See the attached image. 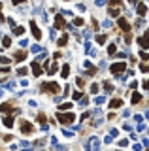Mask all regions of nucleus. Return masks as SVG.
Wrapping results in <instances>:
<instances>
[{
	"label": "nucleus",
	"instance_id": "nucleus-1",
	"mask_svg": "<svg viewBox=\"0 0 149 151\" xmlns=\"http://www.w3.org/2000/svg\"><path fill=\"white\" fill-rule=\"evenodd\" d=\"M57 119H59L62 125H70L76 117H74V113H59V115H57Z\"/></svg>",
	"mask_w": 149,
	"mask_h": 151
},
{
	"label": "nucleus",
	"instance_id": "nucleus-2",
	"mask_svg": "<svg viewBox=\"0 0 149 151\" xmlns=\"http://www.w3.org/2000/svg\"><path fill=\"white\" fill-rule=\"evenodd\" d=\"M59 83H42V91H49V93H59Z\"/></svg>",
	"mask_w": 149,
	"mask_h": 151
},
{
	"label": "nucleus",
	"instance_id": "nucleus-3",
	"mask_svg": "<svg viewBox=\"0 0 149 151\" xmlns=\"http://www.w3.org/2000/svg\"><path fill=\"white\" fill-rule=\"evenodd\" d=\"M30 28H32V34H34V38H36V40H40V38H42V32H40V28L36 27V23L30 21Z\"/></svg>",
	"mask_w": 149,
	"mask_h": 151
},
{
	"label": "nucleus",
	"instance_id": "nucleus-4",
	"mask_svg": "<svg viewBox=\"0 0 149 151\" xmlns=\"http://www.w3.org/2000/svg\"><path fill=\"white\" fill-rule=\"evenodd\" d=\"M21 132H23V134L32 132V125H30V123H27V121H23V123H21Z\"/></svg>",
	"mask_w": 149,
	"mask_h": 151
},
{
	"label": "nucleus",
	"instance_id": "nucleus-5",
	"mask_svg": "<svg viewBox=\"0 0 149 151\" xmlns=\"http://www.w3.org/2000/svg\"><path fill=\"white\" fill-rule=\"evenodd\" d=\"M123 70H125V62H117V64L111 66V72L113 74H119V72H123Z\"/></svg>",
	"mask_w": 149,
	"mask_h": 151
},
{
	"label": "nucleus",
	"instance_id": "nucleus-6",
	"mask_svg": "<svg viewBox=\"0 0 149 151\" xmlns=\"http://www.w3.org/2000/svg\"><path fill=\"white\" fill-rule=\"evenodd\" d=\"M62 27H64V17L57 15V17H55V28H62Z\"/></svg>",
	"mask_w": 149,
	"mask_h": 151
},
{
	"label": "nucleus",
	"instance_id": "nucleus-7",
	"mask_svg": "<svg viewBox=\"0 0 149 151\" xmlns=\"http://www.w3.org/2000/svg\"><path fill=\"white\" fill-rule=\"evenodd\" d=\"M32 72H34V76H42V68L38 64V61H32Z\"/></svg>",
	"mask_w": 149,
	"mask_h": 151
},
{
	"label": "nucleus",
	"instance_id": "nucleus-8",
	"mask_svg": "<svg viewBox=\"0 0 149 151\" xmlns=\"http://www.w3.org/2000/svg\"><path fill=\"white\" fill-rule=\"evenodd\" d=\"M87 146H89V147H92V149H98V146H100V144H98V140L92 136V138L89 140V144H87Z\"/></svg>",
	"mask_w": 149,
	"mask_h": 151
},
{
	"label": "nucleus",
	"instance_id": "nucleus-9",
	"mask_svg": "<svg viewBox=\"0 0 149 151\" xmlns=\"http://www.w3.org/2000/svg\"><path fill=\"white\" fill-rule=\"evenodd\" d=\"M138 42H140V45H142V47H145V49H147V47H149V36H144V38H140Z\"/></svg>",
	"mask_w": 149,
	"mask_h": 151
},
{
	"label": "nucleus",
	"instance_id": "nucleus-10",
	"mask_svg": "<svg viewBox=\"0 0 149 151\" xmlns=\"http://www.w3.org/2000/svg\"><path fill=\"white\" fill-rule=\"evenodd\" d=\"M25 57H27V53H25V51H15V61H17V62H21Z\"/></svg>",
	"mask_w": 149,
	"mask_h": 151
},
{
	"label": "nucleus",
	"instance_id": "nucleus-11",
	"mask_svg": "<svg viewBox=\"0 0 149 151\" xmlns=\"http://www.w3.org/2000/svg\"><path fill=\"white\" fill-rule=\"evenodd\" d=\"M4 126H8V129H10V126H13V117H4Z\"/></svg>",
	"mask_w": 149,
	"mask_h": 151
},
{
	"label": "nucleus",
	"instance_id": "nucleus-12",
	"mask_svg": "<svg viewBox=\"0 0 149 151\" xmlns=\"http://www.w3.org/2000/svg\"><path fill=\"white\" fill-rule=\"evenodd\" d=\"M119 27H121L123 30H130V27H128V23L125 21V19H119Z\"/></svg>",
	"mask_w": 149,
	"mask_h": 151
},
{
	"label": "nucleus",
	"instance_id": "nucleus-13",
	"mask_svg": "<svg viewBox=\"0 0 149 151\" xmlns=\"http://www.w3.org/2000/svg\"><path fill=\"white\" fill-rule=\"evenodd\" d=\"M23 32H25V28H23V27H13V34L15 36H21Z\"/></svg>",
	"mask_w": 149,
	"mask_h": 151
},
{
	"label": "nucleus",
	"instance_id": "nucleus-14",
	"mask_svg": "<svg viewBox=\"0 0 149 151\" xmlns=\"http://www.w3.org/2000/svg\"><path fill=\"white\" fill-rule=\"evenodd\" d=\"M68 72H70V66H68V64H64V66H62V70H60L62 77H68Z\"/></svg>",
	"mask_w": 149,
	"mask_h": 151
},
{
	"label": "nucleus",
	"instance_id": "nucleus-15",
	"mask_svg": "<svg viewBox=\"0 0 149 151\" xmlns=\"http://www.w3.org/2000/svg\"><path fill=\"white\" fill-rule=\"evenodd\" d=\"M66 42H68V36H66V34H62V36L59 38V45H64Z\"/></svg>",
	"mask_w": 149,
	"mask_h": 151
},
{
	"label": "nucleus",
	"instance_id": "nucleus-16",
	"mask_svg": "<svg viewBox=\"0 0 149 151\" xmlns=\"http://www.w3.org/2000/svg\"><path fill=\"white\" fill-rule=\"evenodd\" d=\"M2 44H4L2 47H10V44H11V40L8 38V36H4V40H2Z\"/></svg>",
	"mask_w": 149,
	"mask_h": 151
},
{
	"label": "nucleus",
	"instance_id": "nucleus-17",
	"mask_svg": "<svg viewBox=\"0 0 149 151\" xmlns=\"http://www.w3.org/2000/svg\"><path fill=\"white\" fill-rule=\"evenodd\" d=\"M10 62H11V61L8 59V57H0V64H6V66H8Z\"/></svg>",
	"mask_w": 149,
	"mask_h": 151
},
{
	"label": "nucleus",
	"instance_id": "nucleus-18",
	"mask_svg": "<svg viewBox=\"0 0 149 151\" xmlns=\"http://www.w3.org/2000/svg\"><path fill=\"white\" fill-rule=\"evenodd\" d=\"M138 13H140V15H144V13H145V6H144V4H140V6H138Z\"/></svg>",
	"mask_w": 149,
	"mask_h": 151
},
{
	"label": "nucleus",
	"instance_id": "nucleus-19",
	"mask_svg": "<svg viewBox=\"0 0 149 151\" xmlns=\"http://www.w3.org/2000/svg\"><path fill=\"white\" fill-rule=\"evenodd\" d=\"M121 106V100L117 98V100H111V108H119Z\"/></svg>",
	"mask_w": 149,
	"mask_h": 151
},
{
	"label": "nucleus",
	"instance_id": "nucleus-20",
	"mask_svg": "<svg viewBox=\"0 0 149 151\" xmlns=\"http://www.w3.org/2000/svg\"><path fill=\"white\" fill-rule=\"evenodd\" d=\"M40 51H42V45H38V44L32 45V53H40Z\"/></svg>",
	"mask_w": 149,
	"mask_h": 151
},
{
	"label": "nucleus",
	"instance_id": "nucleus-21",
	"mask_svg": "<svg viewBox=\"0 0 149 151\" xmlns=\"http://www.w3.org/2000/svg\"><path fill=\"white\" fill-rule=\"evenodd\" d=\"M96 42H98V44H104V42H106V36H102V34L96 36Z\"/></svg>",
	"mask_w": 149,
	"mask_h": 151
},
{
	"label": "nucleus",
	"instance_id": "nucleus-22",
	"mask_svg": "<svg viewBox=\"0 0 149 151\" xmlns=\"http://www.w3.org/2000/svg\"><path fill=\"white\" fill-rule=\"evenodd\" d=\"M60 110H70V108H72V104H70V102H66V104H62V106H59Z\"/></svg>",
	"mask_w": 149,
	"mask_h": 151
},
{
	"label": "nucleus",
	"instance_id": "nucleus-23",
	"mask_svg": "<svg viewBox=\"0 0 149 151\" xmlns=\"http://www.w3.org/2000/svg\"><path fill=\"white\" fill-rule=\"evenodd\" d=\"M38 121L44 125V123H45V115H44V113H40V115H38Z\"/></svg>",
	"mask_w": 149,
	"mask_h": 151
},
{
	"label": "nucleus",
	"instance_id": "nucleus-24",
	"mask_svg": "<svg viewBox=\"0 0 149 151\" xmlns=\"http://www.w3.org/2000/svg\"><path fill=\"white\" fill-rule=\"evenodd\" d=\"M74 25H77V27H79V25H83V19H79V17H77V19H74Z\"/></svg>",
	"mask_w": 149,
	"mask_h": 151
},
{
	"label": "nucleus",
	"instance_id": "nucleus-25",
	"mask_svg": "<svg viewBox=\"0 0 149 151\" xmlns=\"http://www.w3.org/2000/svg\"><path fill=\"white\" fill-rule=\"evenodd\" d=\"M17 74H19V76H25V74H27V68H19Z\"/></svg>",
	"mask_w": 149,
	"mask_h": 151
},
{
	"label": "nucleus",
	"instance_id": "nucleus-26",
	"mask_svg": "<svg viewBox=\"0 0 149 151\" xmlns=\"http://www.w3.org/2000/svg\"><path fill=\"white\" fill-rule=\"evenodd\" d=\"M132 102H134V104H136V102H140V94H138V93L134 94V96H132Z\"/></svg>",
	"mask_w": 149,
	"mask_h": 151
},
{
	"label": "nucleus",
	"instance_id": "nucleus-27",
	"mask_svg": "<svg viewBox=\"0 0 149 151\" xmlns=\"http://www.w3.org/2000/svg\"><path fill=\"white\" fill-rule=\"evenodd\" d=\"M53 72H57V64H53V66L49 68V74H53Z\"/></svg>",
	"mask_w": 149,
	"mask_h": 151
},
{
	"label": "nucleus",
	"instance_id": "nucleus-28",
	"mask_svg": "<svg viewBox=\"0 0 149 151\" xmlns=\"http://www.w3.org/2000/svg\"><path fill=\"white\" fill-rule=\"evenodd\" d=\"M74 98H76V100H77V98H81V93H79V91H76V93H74Z\"/></svg>",
	"mask_w": 149,
	"mask_h": 151
},
{
	"label": "nucleus",
	"instance_id": "nucleus-29",
	"mask_svg": "<svg viewBox=\"0 0 149 151\" xmlns=\"http://www.w3.org/2000/svg\"><path fill=\"white\" fill-rule=\"evenodd\" d=\"M19 146H21V147H30V144H28V142H21Z\"/></svg>",
	"mask_w": 149,
	"mask_h": 151
},
{
	"label": "nucleus",
	"instance_id": "nucleus-30",
	"mask_svg": "<svg viewBox=\"0 0 149 151\" xmlns=\"http://www.w3.org/2000/svg\"><path fill=\"white\" fill-rule=\"evenodd\" d=\"M11 2H13V4H23L25 0H11Z\"/></svg>",
	"mask_w": 149,
	"mask_h": 151
},
{
	"label": "nucleus",
	"instance_id": "nucleus-31",
	"mask_svg": "<svg viewBox=\"0 0 149 151\" xmlns=\"http://www.w3.org/2000/svg\"><path fill=\"white\" fill-rule=\"evenodd\" d=\"M144 85H145V89H149V81H145V83H144Z\"/></svg>",
	"mask_w": 149,
	"mask_h": 151
},
{
	"label": "nucleus",
	"instance_id": "nucleus-32",
	"mask_svg": "<svg viewBox=\"0 0 149 151\" xmlns=\"http://www.w3.org/2000/svg\"><path fill=\"white\" fill-rule=\"evenodd\" d=\"M2 94H4V91H0V98H2Z\"/></svg>",
	"mask_w": 149,
	"mask_h": 151
}]
</instances>
